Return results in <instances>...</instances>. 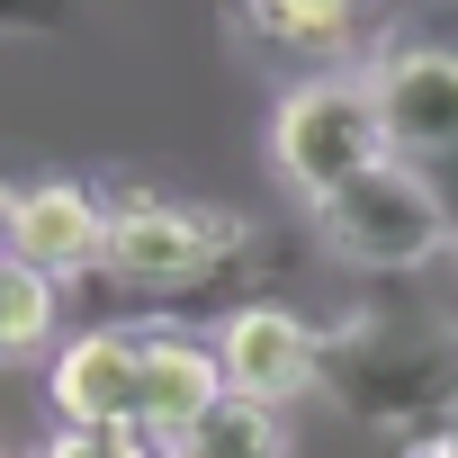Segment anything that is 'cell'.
I'll list each match as a JSON object with an SVG mask.
<instances>
[{
	"label": "cell",
	"mask_w": 458,
	"mask_h": 458,
	"mask_svg": "<svg viewBox=\"0 0 458 458\" xmlns=\"http://www.w3.org/2000/svg\"><path fill=\"white\" fill-rule=\"evenodd\" d=\"M315 234L333 261L369 270V279H404V270H431L449 261V207L431 198V180L413 162H377L360 180H342L324 207H315Z\"/></svg>",
	"instance_id": "obj_4"
},
{
	"label": "cell",
	"mask_w": 458,
	"mask_h": 458,
	"mask_svg": "<svg viewBox=\"0 0 458 458\" xmlns=\"http://www.w3.org/2000/svg\"><path fill=\"white\" fill-rule=\"evenodd\" d=\"M449 422H458V413H449Z\"/></svg>",
	"instance_id": "obj_19"
},
{
	"label": "cell",
	"mask_w": 458,
	"mask_h": 458,
	"mask_svg": "<svg viewBox=\"0 0 458 458\" xmlns=\"http://www.w3.org/2000/svg\"><path fill=\"white\" fill-rule=\"evenodd\" d=\"M449 270H458V234H449Z\"/></svg>",
	"instance_id": "obj_18"
},
{
	"label": "cell",
	"mask_w": 458,
	"mask_h": 458,
	"mask_svg": "<svg viewBox=\"0 0 458 458\" xmlns=\"http://www.w3.org/2000/svg\"><path fill=\"white\" fill-rule=\"evenodd\" d=\"M369 10H377V0H243V19H252L261 46H279V55H315V64L351 55L360 28H369Z\"/></svg>",
	"instance_id": "obj_10"
},
{
	"label": "cell",
	"mask_w": 458,
	"mask_h": 458,
	"mask_svg": "<svg viewBox=\"0 0 458 458\" xmlns=\"http://www.w3.org/2000/svg\"><path fill=\"white\" fill-rule=\"evenodd\" d=\"M216 369H225V395H243V404H297L315 395L324 377V333L297 315V306H234V315H216Z\"/></svg>",
	"instance_id": "obj_5"
},
{
	"label": "cell",
	"mask_w": 458,
	"mask_h": 458,
	"mask_svg": "<svg viewBox=\"0 0 458 458\" xmlns=\"http://www.w3.org/2000/svg\"><path fill=\"white\" fill-rule=\"evenodd\" d=\"M0 252L46 270L55 288H81L108 252V198L90 180H28L0 207Z\"/></svg>",
	"instance_id": "obj_6"
},
{
	"label": "cell",
	"mask_w": 458,
	"mask_h": 458,
	"mask_svg": "<svg viewBox=\"0 0 458 458\" xmlns=\"http://www.w3.org/2000/svg\"><path fill=\"white\" fill-rule=\"evenodd\" d=\"M37 458H108V449H99V431H55Z\"/></svg>",
	"instance_id": "obj_16"
},
{
	"label": "cell",
	"mask_w": 458,
	"mask_h": 458,
	"mask_svg": "<svg viewBox=\"0 0 458 458\" xmlns=\"http://www.w3.org/2000/svg\"><path fill=\"white\" fill-rule=\"evenodd\" d=\"M360 72H369V99H377V126H386L395 162L458 153V55L449 46H386Z\"/></svg>",
	"instance_id": "obj_7"
},
{
	"label": "cell",
	"mask_w": 458,
	"mask_h": 458,
	"mask_svg": "<svg viewBox=\"0 0 458 458\" xmlns=\"http://www.w3.org/2000/svg\"><path fill=\"white\" fill-rule=\"evenodd\" d=\"M404 458H458V422H431V431H404Z\"/></svg>",
	"instance_id": "obj_14"
},
{
	"label": "cell",
	"mask_w": 458,
	"mask_h": 458,
	"mask_svg": "<svg viewBox=\"0 0 458 458\" xmlns=\"http://www.w3.org/2000/svg\"><path fill=\"white\" fill-rule=\"evenodd\" d=\"M422 180H431V198L449 207V225H458V153H440V162H413Z\"/></svg>",
	"instance_id": "obj_15"
},
{
	"label": "cell",
	"mask_w": 458,
	"mask_h": 458,
	"mask_svg": "<svg viewBox=\"0 0 458 458\" xmlns=\"http://www.w3.org/2000/svg\"><path fill=\"white\" fill-rule=\"evenodd\" d=\"M351 422L377 431H431L458 413V324L449 315H360L324 333V377H315Z\"/></svg>",
	"instance_id": "obj_2"
},
{
	"label": "cell",
	"mask_w": 458,
	"mask_h": 458,
	"mask_svg": "<svg viewBox=\"0 0 458 458\" xmlns=\"http://www.w3.org/2000/svg\"><path fill=\"white\" fill-rule=\"evenodd\" d=\"M252 225L225 216V207H189V198H117L108 207V252L81 288H99L108 306L126 315H189V306H216L234 315L252 306L243 279H252Z\"/></svg>",
	"instance_id": "obj_1"
},
{
	"label": "cell",
	"mask_w": 458,
	"mask_h": 458,
	"mask_svg": "<svg viewBox=\"0 0 458 458\" xmlns=\"http://www.w3.org/2000/svg\"><path fill=\"white\" fill-rule=\"evenodd\" d=\"M377 10H422V0H377Z\"/></svg>",
	"instance_id": "obj_17"
},
{
	"label": "cell",
	"mask_w": 458,
	"mask_h": 458,
	"mask_svg": "<svg viewBox=\"0 0 458 458\" xmlns=\"http://www.w3.org/2000/svg\"><path fill=\"white\" fill-rule=\"evenodd\" d=\"M81 19V0H0V37H55Z\"/></svg>",
	"instance_id": "obj_13"
},
{
	"label": "cell",
	"mask_w": 458,
	"mask_h": 458,
	"mask_svg": "<svg viewBox=\"0 0 458 458\" xmlns=\"http://www.w3.org/2000/svg\"><path fill=\"white\" fill-rule=\"evenodd\" d=\"M162 458H297V440H288V422H279V404H243V395H225L198 431H180Z\"/></svg>",
	"instance_id": "obj_11"
},
{
	"label": "cell",
	"mask_w": 458,
	"mask_h": 458,
	"mask_svg": "<svg viewBox=\"0 0 458 458\" xmlns=\"http://www.w3.org/2000/svg\"><path fill=\"white\" fill-rule=\"evenodd\" d=\"M135 386H144V333H117V324H90L55 351L46 369V413L64 431H108V422H135Z\"/></svg>",
	"instance_id": "obj_8"
},
{
	"label": "cell",
	"mask_w": 458,
	"mask_h": 458,
	"mask_svg": "<svg viewBox=\"0 0 458 458\" xmlns=\"http://www.w3.org/2000/svg\"><path fill=\"white\" fill-rule=\"evenodd\" d=\"M55 315H64V288H55L46 270H28V261L0 252V360L46 351V342H55Z\"/></svg>",
	"instance_id": "obj_12"
},
{
	"label": "cell",
	"mask_w": 458,
	"mask_h": 458,
	"mask_svg": "<svg viewBox=\"0 0 458 458\" xmlns=\"http://www.w3.org/2000/svg\"><path fill=\"white\" fill-rule=\"evenodd\" d=\"M225 404V369H216V342L198 333H144V386H135V422L171 449L180 431H198L207 413Z\"/></svg>",
	"instance_id": "obj_9"
},
{
	"label": "cell",
	"mask_w": 458,
	"mask_h": 458,
	"mask_svg": "<svg viewBox=\"0 0 458 458\" xmlns=\"http://www.w3.org/2000/svg\"><path fill=\"white\" fill-rule=\"evenodd\" d=\"M395 162L386 153V126H377V99H369V72L360 64H333L297 90H279L270 108V180L306 207H324L342 180Z\"/></svg>",
	"instance_id": "obj_3"
}]
</instances>
